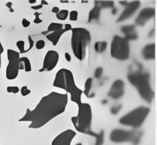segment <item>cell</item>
Returning a JSON list of instances; mask_svg holds the SVG:
<instances>
[{"label": "cell", "mask_w": 157, "mask_h": 145, "mask_svg": "<svg viewBox=\"0 0 157 145\" xmlns=\"http://www.w3.org/2000/svg\"><path fill=\"white\" fill-rule=\"evenodd\" d=\"M30 22L29 20H28L26 18H23L22 19V21H21V24H22V26L24 27V28H27L28 27L29 25H30Z\"/></svg>", "instance_id": "d6a6232c"}, {"label": "cell", "mask_w": 157, "mask_h": 145, "mask_svg": "<svg viewBox=\"0 0 157 145\" xmlns=\"http://www.w3.org/2000/svg\"><path fill=\"white\" fill-rule=\"evenodd\" d=\"M101 7H100L98 1H94V7L89 12L88 14V22L90 23L92 20H95L98 21L99 18L100 13L101 11Z\"/></svg>", "instance_id": "ac0fdd59"}, {"label": "cell", "mask_w": 157, "mask_h": 145, "mask_svg": "<svg viewBox=\"0 0 157 145\" xmlns=\"http://www.w3.org/2000/svg\"><path fill=\"white\" fill-rule=\"evenodd\" d=\"M7 60L9 63L6 69V77L8 80H13L16 79L19 72V52L9 49L7 50Z\"/></svg>", "instance_id": "30bf717a"}, {"label": "cell", "mask_w": 157, "mask_h": 145, "mask_svg": "<svg viewBox=\"0 0 157 145\" xmlns=\"http://www.w3.org/2000/svg\"><path fill=\"white\" fill-rule=\"evenodd\" d=\"M142 56L146 60L155 59V44L151 43L146 45L142 49Z\"/></svg>", "instance_id": "e0dca14e"}, {"label": "cell", "mask_w": 157, "mask_h": 145, "mask_svg": "<svg viewBox=\"0 0 157 145\" xmlns=\"http://www.w3.org/2000/svg\"><path fill=\"white\" fill-rule=\"evenodd\" d=\"M121 108H122V105L121 104L113 106L111 107V108H110V112L113 115H116L119 112V111L121 110Z\"/></svg>", "instance_id": "484cf974"}, {"label": "cell", "mask_w": 157, "mask_h": 145, "mask_svg": "<svg viewBox=\"0 0 157 145\" xmlns=\"http://www.w3.org/2000/svg\"><path fill=\"white\" fill-rule=\"evenodd\" d=\"M140 6V2L139 1H134L127 4L124 6V9L117 20V22H123L129 18L139 8Z\"/></svg>", "instance_id": "4fadbf2b"}, {"label": "cell", "mask_w": 157, "mask_h": 145, "mask_svg": "<svg viewBox=\"0 0 157 145\" xmlns=\"http://www.w3.org/2000/svg\"><path fill=\"white\" fill-rule=\"evenodd\" d=\"M142 135V131L136 130H126L117 128L111 131L110 134V139L112 142L115 143L129 142L133 145H138Z\"/></svg>", "instance_id": "ba28073f"}, {"label": "cell", "mask_w": 157, "mask_h": 145, "mask_svg": "<svg viewBox=\"0 0 157 145\" xmlns=\"http://www.w3.org/2000/svg\"><path fill=\"white\" fill-rule=\"evenodd\" d=\"M68 101L67 93L52 92L42 97L33 110L27 109L19 122H31L28 128H40L65 111Z\"/></svg>", "instance_id": "6da1fadb"}, {"label": "cell", "mask_w": 157, "mask_h": 145, "mask_svg": "<svg viewBox=\"0 0 157 145\" xmlns=\"http://www.w3.org/2000/svg\"><path fill=\"white\" fill-rule=\"evenodd\" d=\"M43 7V6L41 5L40 4H39V5H36V6H31V9H33V10H39L40 9H42Z\"/></svg>", "instance_id": "d590c367"}, {"label": "cell", "mask_w": 157, "mask_h": 145, "mask_svg": "<svg viewBox=\"0 0 157 145\" xmlns=\"http://www.w3.org/2000/svg\"><path fill=\"white\" fill-rule=\"evenodd\" d=\"M40 4L42 5V6H44V5H48V3L46 1H45V0H41L40 1Z\"/></svg>", "instance_id": "f35d334b"}, {"label": "cell", "mask_w": 157, "mask_h": 145, "mask_svg": "<svg viewBox=\"0 0 157 145\" xmlns=\"http://www.w3.org/2000/svg\"><path fill=\"white\" fill-rule=\"evenodd\" d=\"M102 73H103V68L101 66L98 67L96 68V69L94 71V77L96 79H99L102 76Z\"/></svg>", "instance_id": "d4e9b609"}, {"label": "cell", "mask_w": 157, "mask_h": 145, "mask_svg": "<svg viewBox=\"0 0 157 145\" xmlns=\"http://www.w3.org/2000/svg\"><path fill=\"white\" fill-rule=\"evenodd\" d=\"M45 41L42 39H40L39 41H37L36 43V48L37 49V50H40V49H42L43 48H44L45 47Z\"/></svg>", "instance_id": "f546056e"}, {"label": "cell", "mask_w": 157, "mask_h": 145, "mask_svg": "<svg viewBox=\"0 0 157 145\" xmlns=\"http://www.w3.org/2000/svg\"><path fill=\"white\" fill-rule=\"evenodd\" d=\"M59 60V53L53 50H48L44 57L42 68L39 70V72L50 71L53 70L56 66Z\"/></svg>", "instance_id": "8fae6325"}, {"label": "cell", "mask_w": 157, "mask_h": 145, "mask_svg": "<svg viewBox=\"0 0 157 145\" xmlns=\"http://www.w3.org/2000/svg\"><path fill=\"white\" fill-rule=\"evenodd\" d=\"M98 3L101 9L114 7V2L112 1H98Z\"/></svg>", "instance_id": "603a6c76"}, {"label": "cell", "mask_w": 157, "mask_h": 145, "mask_svg": "<svg viewBox=\"0 0 157 145\" xmlns=\"http://www.w3.org/2000/svg\"><path fill=\"white\" fill-rule=\"evenodd\" d=\"M107 46V42L106 41H97L94 43V48L97 53H101L104 52Z\"/></svg>", "instance_id": "d6986e66"}, {"label": "cell", "mask_w": 157, "mask_h": 145, "mask_svg": "<svg viewBox=\"0 0 157 145\" xmlns=\"http://www.w3.org/2000/svg\"><path fill=\"white\" fill-rule=\"evenodd\" d=\"M72 26L71 24H63L59 23H51L47 31H42L41 34L45 36L46 38L50 41L53 45L55 46L58 44L62 34L68 31L71 30Z\"/></svg>", "instance_id": "9c48e42d"}, {"label": "cell", "mask_w": 157, "mask_h": 145, "mask_svg": "<svg viewBox=\"0 0 157 145\" xmlns=\"http://www.w3.org/2000/svg\"><path fill=\"white\" fill-rule=\"evenodd\" d=\"M6 90L8 93H12L14 94L18 93V92L20 91V89L17 86H8Z\"/></svg>", "instance_id": "4316f807"}, {"label": "cell", "mask_w": 157, "mask_h": 145, "mask_svg": "<svg viewBox=\"0 0 157 145\" xmlns=\"http://www.w3.org/2000/svg\"><path fill=\"white\" fill-rule=\"evenodd\" d=\"M12 5H13V3H12V2H10V1H9V2H7L6 4V6L7 8H9V11H10V12H11V13H12V12H14V9L12 8Z\"/></svg>", "instance_id": "836d02e7"}, {"label": "cell", "mask_w": 157, "mask_h": 145, "mask_svg": "<svg viewBox=\"0 0 157 145\" xmlns=\"http://www.w3.org/2000/svg\"><path fill=\"white\" fill-rule=\"evenodd\" d=\"M155 15V9L153 7H145L140 10L135 19L137 25L144 26L150 19Z\"/></svg>", "instance_id": "5bb4252c"}, {"label": "cell", "mask_w": 157, "mask_h": 145, "mask_svg": "<svg viewBox=\"0 0 157 145\" xmlns=\"http://www.w3.org/2000/svg\"><path fill=\"white\" fill-rule=\"evenodd\" d=\"M28 42H29V47L28 48V49L26 50V51H25L26 53L29 52V50H31L34 45V41L32 39V37H31V36H28Z\"/></svg>", "instance_id": "1f68e13d"}, {"label": "cell", "mask_w": 157, "mask_h": 145, "mask_svg": "<svg viewBox=\"0 0 157 145\" xmlns=\"http://www.w3.org/2000/svg\"><path fill=\"white\" fill-rule=\"evenodd\" d=\"M117 8L113 7V9H112V14L113 15H115V14L117 13Z\"/></svg>", "instance_id": "ab89813d"}, {"label": "cell", "mask_w": 157, "mask_h": 145, "mask_svg": "<svg viewBox=\"0 0 157 145\" xmlns=\"http://www.w3.org/2000/svg\"><path fill=\"white\" fill-rule=\"evenodd\" d=\"M20 92H21V94L22 96H25L29 95V94L31 93V90L28 88L27 86L25 85V86H23V87L21 88V89H20Z\"/></svg>", "instance_id": "4dcf8cb0"}, {"label": "cell", "mask_w": 157, "mask_h": 145, "mask_svg": "<svg viewBox=\"0 0 157 145\" xmlns=\"http://www.w3.org/2000/svg\"><path fill=\"white\" fill-rule=\"evenodd\" d=\"M71 48L74 56L80 61L86 57V49L91 41L90 31L84 28H74L71 29Z\"/></svg>", "instance_id": "5b68a950"}, {"label": "cell", "mask_w": 157, "mask_h": 145, "mask_svg": "<svg viewBox=\"0 0 157 145\" xmlns=\"http://www.w3.org/2000/svg\"><path fill=\"white\" fill-rule=\"evenodd\" d=\"M92 84H93V79L91 77L87 78L85 82V89L83 91V93L85 95L86 97L89 96V93L91 88Z\"/></svg>", "instance_id": "44dd1931"}, {"label": "cell", "mask_w": 157, "mask_h": 145, "mask_svg": "<svg viewBox=\"0 0 157 145\" xmlns=\"http://www.w3.org/2000/svg\"><path fill=\"white\" fill-rule=\"evenodd\" d=\"M16 45L20 51V54L26 53V50L25 49V42L23 41H18L16 42Z\"/></svg>", "instance_id": "cb8c5ba5"}, {"label": "cell", "mask_w": 157, "mask_h": 145, "mask_svg": "<svg viewBox=\"0 0 157 145\" xmlns=\"http://www.w3.org/2000/svg\"><path fill=\"white\" fill-rule=\"evenodd\" d=\"M0 27H1V25H0Z\"/></svg>", "instance_id": "f6af8a7d"}, {"label": "cell", "mask_w": 157, "mask_h": 145, "mask_svg": "<svg viewBox=\"0 0 157 145\" xmlns=\"http://www.w3.org/2000/svg\"><path fill=\"white\" fill-rule=\"evenodd\" d=\"M19 62L21 63L24 67V70L25 72H30L31 71V62L28 58L26 57H23L20 58Z\"/></svg>", "instance_id": "ffe728a7"}, {"label": "cell", "mask_w": 157, "mask_h": 145, "mask_svg": "<svg viewBox=\"0 0 157 145\" xmlns=\"http://www.w3.org/2000/svg\"><path fill=\"white\" fill-rule=\"evenodd\" d=\"M121 31L124 35V37L129 41H136L138 39V34L134 25H124L121 28Z\"/></svg>", "instance_id": "2e32d148"}, {"label": "cell", "mask_w": 157, "mask_h": 145, "mask_svg": "<svg viewBox=\"0 0 157 145\" xmlns=\"http://www.w3.org/2000/svg\"><path fill=\"white\" fill-rule=\"evenodd\" d=\"M36 0H29L28 1V2L29 3V4H34V3H36Z\"/></svg>", "instance_id": "60d3db41"}, {"label": "cell", "mask_w": 157, "mask_h": 145, "mask_svg": "<svg viewBox=\"0 0 157 145\" xmlns=\"http://www.w3.org/2000/svg\"><path fill=\"white\" fill-rule=\"evenodd\" d=\"M78 18V12L77 10H72L69 12V20L71 21H77Z\"/></svg>", "instance_id": "83f0119b"}, {"label": "cell", "mask_w": 157, "mask_h": 145, "mask_svg": "<svg viewBox=\"0 0 157 145\" xmlns=\"http://www.w3.org/2000/svg\"><path fill=\"white\" fill-rule=\"evenodd\" d=\"M136 70H129L127 79L138 92L140 97L148 103H151L155 96L150 84V74L144 72L141 65Z\"/></svg>", "instance_id": "3957f363"}, {"label": "cell", "mask_w": 157, "mask_h": 145, "mask_svg": "<svg viewBox=\"0 0 157 145\" xmlns=\"http://www.w3.org/2000/svg\"><path fill=\"white\" fill-rule=\"evenodd\" d=\"M76 145H82V144H81V143H77Z\"/></svg>", "instance_id": "ee69618b"}, {"label": "cell", "mask_w": 157, "mask_h": 145, "mask_svg": "<svg viewBox=\"0 0 157 145\" xmlns=\"http://www.w3.org/2000/svg\"><path fill=\"white\" fill-rule=\"evenodd\" d=\"M3 52H4V47L0 41V69L1 67V54L3 53Z\"/></svg>", "instance_id": "e575fe53"}, {"label": "cell", "mask_w": 157, "mask_h": 145, "mask_svg": "<svg viewBox=\"0 0 157 145\" xmlns=\"http://www.w3.org/2000/svg\"><path fill=\"white\" fill-rule=\"evenodd\" d=\"M82 2H88L87 1H82Z\"/></svg>", "instance_id": "7bdbcfd3"}, {"label": "cell", "mask_w": 157, "mask_h": 145, "mask_svg": "<svg viewBox=\"0 0 157 145\" xmlns=\"http://www.w3.org/2000/svg\"><path fill=\"white\" fill-rule=\"evenodd\" d=\"M42 14V13H40V12H36L34 13V15L35 16V18L33 20V22L34 23L39 24V23H40L42 22V20L39 18V16Z\"/></svg>", "instance_id": "f1b7e54d"}, {"label": "cell", "mask_w": 157, "mask_h": 145, "mask_svg": "<svg viewBox=\"0 0 157 145\" xmlns=\"http://www.w3.org/2000/svg\"><path fill=\"white\" fill-rule=\"evenodd\" d=\"M150 111L148 107L139 106L120 117L118 122L123 125L138 128L142 125Z\"/></svg>", "instance_id": "8992f818"}, {"label": "cell", "mask_w": 157, "mask_h": 145, "mask_svg": "<svg viewBox=\"0 0 157 145\" xmlns=\"http://www.w3.org/2000/svg\"><path fill=\"white\" fill-rule=\"evenodd\" d=\"M78 107L77 116L71 117V121L75 128L78 132L94 136L96 138L95 145H102L104 144V131L101 130V132L98 133L93 131L91 128L92 112L90 105L86 103H82Z\"/></svg>", "instance_id": "7a4b0ae2"}, {"label": "cell", "mask_w": 157, "mask_h": 145, "mask_svg": "<svg viewBox=\"0 0 157 145\" xmlns=\"http://www.w3.org/2000/svg\"><path fill=\"white\" fill-rule=\"evenodd\" d=\"M110 55L120 61H125L129 58V41L124 37L115 35L110 44Z\"/></svg>", "instance_id": "52a82bcc"}, {"label": "cell", "mask_w": 157, "mask_h": 145, "mask_svg": "<svg viewBox=\"0 0 157 145\" xmlns=\"http://www.w3.org/2000/svg\"><path fill=\"white\" fill-rule=\"evenodd\" d=\"M69 11L67 9H62L59 10V12L56 14V17L58 20L64 21L66 20L68 17Z\"/></svg>", "instance_id": "7402d4cb"}, {"label": "cell", "mask_w": 157, "mask_h": 145, "mask_svg": "<svg viewBox=\"0 0 157 145\" xmlns=\"http://www.w3.org/2000/svg\"><path fill=\"white\" fill-rule=\"evenodd\" d=\"M124 83L121 79L115 80L112 84V86L110 88V90L107 93L108 96L110 98L117 100L122 97L124 95Z\"/></svg>", "instance_id": "9a60e30c"}, {"label": "cell", "mask_w": 157, "mask_h": 145, "mask_svg": "<svg viewBox=\"0 0 157 145\" xmlns=\"http://www.w3.org/2000/svg\"><path fill=\"white\" fill-rule=\"evenodd\" d=\"M64 57H65V58H66V60L67 61L70 62V61H71V55H70V54H69V53L65 52V53H64Z\"/></svg>", "instance_id": "8d00e7d4"}, {"label": "cell", "mask_w": 157, "mask_h": 145, "mask_svg": "<svg viewBox=\"0 0 157 145\" xmlns=\"http://www.w3.org/2000/svg\"><path fill=\"white\" fill-rule=\"evenodd\" d=\"M59 7H56V6H54L53 8H52V12H53V13H55V14H58L59 12Z\"/></svg>", "instance_id": "74e56055"}, {"label": "cell", "mask_w": 157, "mask_h": 145, "mask_svg": "<svg viewBox=\"0 0 157 145\" xmlns=\"http://www.w3.org/2000/svg\"><path fill=\"white\" fill-rule=\"evenodd\" d=\"M53 85L62 88L71 95V100L78 106L82 103L81 97L83 91L75 85L72 72L67 69L61 68L56 74Z\"/></svg>", "instance_id": "277c9868"}, {"label": "cell", "mask_w": 157, "mask_h": 145, "mask_svg": "<svg viewBox=\"0 0 157 145\" xmlns=\"http://www.w3.org/2000/svg\"><path fill=\"white\" fill-rule=\"evenodd\" d=\"M76 135V132L71 129L66 130L56 136L52 142V145H71Z\"/></svg>", "instance_id": "7c38bea8"}, {"label": "cell", "mask_w": 157, "mask_h": 145, "mask_svg": "<svg viewBox=\"0 0 157 145\" xmlns=\"http://www.w3.org/2000/svg\"><path fill=\"white\" fill-rule=\"evenodd\" d=\"M59 2H60L61 3H69V1H67V0H66V1L60 0V1H59Z\"/></svg>", "instance_id": "b9f144b4"}]
</instances>
